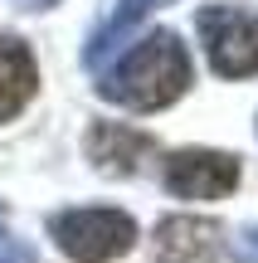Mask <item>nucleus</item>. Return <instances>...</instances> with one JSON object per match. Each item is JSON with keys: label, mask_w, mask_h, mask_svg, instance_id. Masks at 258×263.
<instances>
[{"label": "nucleus", "mask_w": 258, "mask_h": 263, "mask_svg": "<svg viewBox=\"0 0 258 263\" xmlns=\"http://www.w3.org/2000/svg\"><path fill=\"white\" fill-rule=\"evenodd\" d=\"M156 151V137L127 122H93L88 127V161L103 176H136L142 161Z\"/></svg>", "instance_id": "423d86ee"}, {"label": "nucleus", "mask_w": 258, "mask_h": 263, "mask_svg": "<svg viewBox=\"0 0 258 263\" xmlns=\"http://www.w3.org/2000/svg\"><path fill=\"white\" fill-rule=\"evenodd\" d=\"M220 249H224V229L220 219L205 215H171L156 224L151 239L156 263H220Z\"/></svg>", "instance_id": "39448f33"}, {"label": "nucleus", "mask_w": 258, "mask_h": 263, "mask_svg": "<svg viewBox=\"0 0 258 263\" xmlns=\"http://www.w3.org/2000/svg\"><path fill=\"white\" fill-rule=\"evenodd\" d=\"M239 156L229 151H210V146H185V151H171L161 166V180L171 195L181 200H224L239 190Z\"/></svg>", "instance_id": "20e7f679"}, {"label": "nucleus", "mask_w": 258, "mask_h": 263, "mask_svg": "<svg viewBox=\"0 0 258 263\" xmlns=\"http://www.w3.org/2000/svg\"><path fill=\"white\" fill-rule=\"evenodd\" d=\"M0 234H5V205H0Z\"/></svg>", "instance_id": "f8f14e48"}, {"label": "nucleus", "mask_w": 258, "mask_h": 263, "mask_svg": "<svg viewBox=\"0 0 258 263\" xmlns=\"http://www.w3.org/2000/svg\"><path fill=\"white\" fill-rule=\"evenodd\" d=\"M195 29L205 39V59L220 78H253L258 73V15L244 5H205L195 15Z\"/></svg>", "instance_id": "7ed1b4c3"}, {"label": "nucleus", "mask_w": 258, "mask_h": 263, "mask_svg": "<svg viewBox=\"0 0 258 263\" xmlns=\"http://www.w3.org/2000/svg\"><path fill=\"white\" fill-rule=\"evenodd\" d=\"M190 78H195V64H190V49L181 44V34L151 29V34L136 39L112 68H103L97 98L127 107V112H161L175 98H185Z\"/></svg>", "instance_id": "f257e3e1"}, {"label": "nucleus", "mask_w": 258, "mask_h": 263, "mask_svg": "<svg viewBox=\"0 0 258 263\" xmlns=\"http://www.w3.org/2000/svg\"><path fill=\"white\" fill-rule=\"evenodd\" d=\"M49 239L64 249L73 263H112L132 254L136 244V219L112 205H88V210H64L49 219Z\"/></svg>", "instance_id": "f03ea898"}, {"label": "nucleus", "mask_w": 258, "mask_h": 263, "mask_svg": "<svg viewBox=\"0 0 258 263\" xmlns=\"http://www.w3.org/2000/svg\"><path fill=\"white\" fill-rule=\"evenodd\" d=\"M39 88V64H34V49L15 34H0V122L19 117L29 107Z\"/></svg>", "instance_id": "0eeeda50"}, {"label": "nucleus", "mask_w": 258, "mask_h": 263, "mask_svg": "<svg viewBox=\"0 0 258 263\" xmlns=\"http://www.w3.org/2000/svg\"><path fill=\"white\" fill-rule=\"evenodd\" d=\"M15 5H25V10H54L58 0H15Z\"/></svg>", "instance_id": "9b49d317"}, {"label": "nucleus", "mask_w": 258, "mask_h": 263, "mask_svg": "<svg viewBox=\"0 0 258 263\" xmlns=\"http://www.w3.org/2000/svg\"><path fill=\"white\" fill-rule=\"evenodd\" d=\"M161 5H171V0H117V10H112V20H107L103 29H97L93 39H88V49H83V64L88 68H103V59L112 54V49H122V39L132 34L136 25H142L151 10H161Z\"/></svg>", "instance_id": "6e6552de"}, {"label": "nucleus", "mask_w": 258, "mask_h": 263, "mask_svg": "<svg viewBox=\"0 0 258 263\" xmlns=\"http://www.w3.org/2000/svg\"><path fill=\"white\" fill-rule=\"evenodd\" d=\"M244 258H249V263H258V224L249 229V234H244Z\"/></svg>", "instance_id": "9d476101"}, {"label": "nucleus", "mask_w": 258, "mask_h": 263, "mask_svg": "<svg viewBox=\"0 0 258 263\" xmlns=\"http://www.w3.org/2000/svg\"><path fill=\"white\" fill-rule=\"evenodd\" d=\"M0 263H39V258H34V249H29V244L0 234Z\"/></svg>", "instance_id": "1a4fd4ad"}]
</instances>
